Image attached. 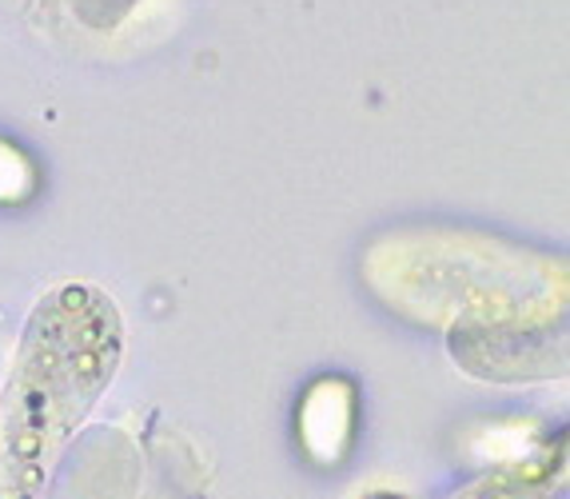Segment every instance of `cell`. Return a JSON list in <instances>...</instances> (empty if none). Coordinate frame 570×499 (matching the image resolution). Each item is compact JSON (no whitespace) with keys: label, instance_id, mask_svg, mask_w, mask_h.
<instances>
[{"label":"cell","instance_id":"obj_1","mask_svg":"<svg viewBox=\"0 0 570 499\" xmlns=\"http://www.w3.org/2000/svg\"><path fill=\"white\" fill-rule=\"evenodd\" d=\"M120 352V312L100 288L65 284L40 300L4 388L0 499H40L68 436L112 384Z\"/></svg>","mask_w":570,"mask_h":499},{"label":"cell","instance_id":"obj_3","mask_svg":"<svg viewBox=\"0 0 570 499\" xmlns=\"http://www.w3.org/2000/svg\"><path fill=\"white\" fill-rule=\"evenodd\" d=\"M367 499H403V496H395V491H375V496H367Z\"/></svg>","mask_w":570,"mask_h":499},{"label":"cell","instance_id":"obj_2","mask_svg":"<svg viewBox=\"0 0 570 499\" xmlns=\"http://www.w3.org/2000/svg\"><path fill=\"white\" fill-rule=\"evenodd\" d=\"M136 9V0H77V17L85 20L88 29H116L128 12Z\"/></svg>","mask_w":570,"mask_h":499}]
</instances>
